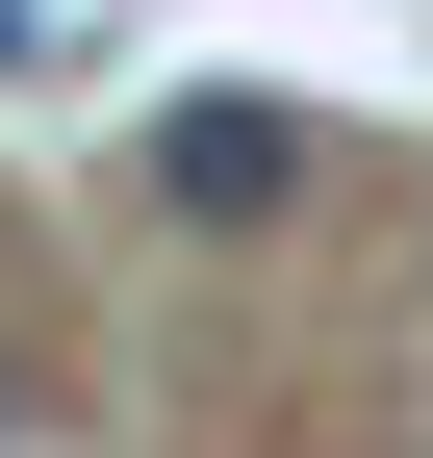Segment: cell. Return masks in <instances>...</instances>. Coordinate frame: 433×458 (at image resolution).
<instances>
[{
	"label": "cell",
	"mask_w": 433,
	"mask_h": 458,
	"mask_svg": "<svg viewBox=\"0 0 433 458\" xmlns=\"http://www.w3.org/2000/svg\"><path fill=\"white\" fill-rule=\"evenodd\" d=\"M153 204H179V229H281L306 204V128H281V102H179V128H153Z\"/></svg>",
	"instance_id": "obj_1"
},
{
	"label": "cell",
	"mask_w": 433,
	"mask_h": 458,
	"mask_svg": "<svg viewBox=\"0 0 433 458\" xmlns=\"http://www.w3.org/2000/svg\"><path fill=\"white\" fill-rule=\"evenodd\" d=\"M0 77H77V26H51V0H0Z\"/></svg>",
	"instance_id": "obj_2"
},
{
	"label": "cell",
	"mask_w": 433,
	"mask_h": 458,
	"mask_svg": "<svg viewBox=\"0 0 433 458\" xmlns=\"http://www.w3.org/2000/svg\"><path fill=\"white\" fill-rule=\"evenodd\" d=\"M0 433H26V382H0Z\"/></svg>",
	"instance_id": "obj_3"
}]
</instances>
